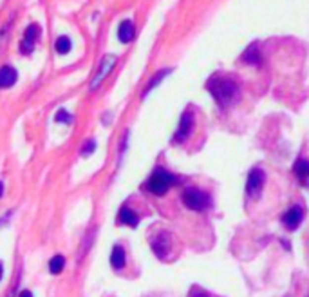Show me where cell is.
I'll list each match as a JSON object with an SVG mask.
<instances>
[{
    "label": "cell",
    "mask_w": 309,
    "mask_h": 297,
    "mask_svg": "<svg viewBox=\"0 0 309 297\" xmlns=\"http://www.w3.org/2000/svg\"><path fill=\"white\" fill-rule=\"evenodd\" d=\"M206 89L210 91V95L214 96V100L221 107L233 105L241 96V89H239L237 82L228 76H212L206 84Z\"/></svg>",
    "instance_id": "6da1fadb"
},
{
    "label": "cell",
    "mask_w": 309,
    "mask_h": 297,
    "mask_svg": "<svg viewBox=\"0 0 309 297\" xmlns=\"http://www.w3.org/2000/svg\"><path fill=\"white\" fill-rule=\"evenodd\" d=\"M177 181L179 180L172 172H168L165 169H156L147 180V183H145V189L148 192H152L154 196H165Z\"/></svg>",
    "instance_id": "7a4b0ae2"
},
{
    "label": "cell",
    "mask_w": 309,
    "mask_h": 297,
    "mask_svg": "<svg viewBox=\"0 0 309 297\" xmlns=\"http://www.w3.org/2000/svg\"><path fill=\"white\" fill-rule=\"evenodd\" d=\"M183 203L184 207L194 210V212H205L212 207V196L197 187H188L183 192Z\"/></svg>",
    "instance_id": "3957f363"
},
{
    "label": "cell",
    "mask_w": 309,
    "mask_h": 297,
    "mask_svg": "<svg viewBox=\"0 0 309 297\" xmlns=\"http://www.w3.org/2000/svg\"><path fill=\"white\" fill-rule=\"evenodd\" d=\"M264 183H266V172L259 167L252 169L248 172V180H246V194L248 198L252 199H257L262 194V189H264Z\"/></svg>",
    "instance_id": "277c9868"
},
{
    "label": "cell",
    "mask_w": 309,
    "mask_h": 297,
    "mask_svg": "<svg viewBox=\"0 0 309 297\" xmlns=\"http://www.w3.org/2000/svg\"><path fill=\"white\" fill-rule=\"evenodd\" d=\"M192 131H194V114L190 111H184L181 114V120H179V127L176 131L172 138V144H184L186 140L192 136Z\"/></svg>",
    "instance_id": "5b68a950"
},
{
    "label": "cell",
    "mask_w": 309,
    "mask_h": 297,
    "mask_svg": "<svg viewBox=\"0 0 309 297\" xmlns=\"http://www.w3.org/2000/svg\"><path fill=\"white\" fill-rule=\"evenodd\" d=\"M116 60L118 58H116L114 54H105L103 58H101L100 65H98V69H96V73H94V76H92V80H90V89H98V87H100L101 82L107 78V74L114 69Z\"/></svg>",
    "instance_id": "8992f818"
},
{
    "label": "cell",
    "mask_w": 309,
    "mask_h": 297,
    "mask_svg": "<svg viewBox=\"0 0 309 297\" xmlns=\"http://www.w3.org/2000/svg\"><path fill=\"white\" fill-rule=\"evenodd\" d=\"M304 216L306 214H304V207H302V205H291L282 216L284 227L293 232V230H297V228L300 227V223L304 221Z\"/></svg>",
    "instance_id": "52a82bcc"
},
{
    "label": "cell",
    "mask_w": 309,
    "mask_h": 297,
    "mask_svg": "<svg viewBox=\"0 0 309 297\" xmlns=\"http://www.w3.org/2000/svg\"><path fill=\"white\" fill-rule=\"evenodd\" d=\"M40 37V26L38 24H29L27 29L24 31V37H22L20 42V51L24 54H31L35 46H37V40Z\"/></svg>",
    "instance_id": "ba28073f"
},
{
    "label": "cell",
    "mask_w": 309,
    "mask_h": 297,
    "mask_svg": "<svg viewBox=\"0 0 309 297\" xmlns=\"http://www.w3.org/2000/svg\"><path fill=\"white\" fill-rule=\"evenodd\" d=\"M150 247H152L154 254L163 259V257L167 255L168 250H170V234L159 232L157 236H154V238L150 239Z\"/></svg>",
    "instance_id": "9c48e42d"
},
{
    "label": "cell",
    "mask_w": 309,
    "mask_h": 297,
    "mask_svg": "<svg viewBox=\"0 0 309 297\" xmlns=\"http://www.w3.org/2000/svg\"><path fill=\"white\" fill-rule=\"evenodd\" d=\"M18 80V73H16L15 67L11 65H2L0 67V87L2 89H7V87H13Z\"/></svg>",
    "instance_id": "30bf717a"
},
{
    "label": "cell",
    "mask_w": 309,
    "mask_h": 297,
    "mask_svg": "<svg viewBox=\"0 0 309 297\" xmlns=\"http://www.w3.org/2000/svg\"><path fill=\"white\" fill-rule=\"evenodd\" d=\"M134 35H136V27H134V22L132 20H123L118 27V38L120 42L129 44L134 40Z\"/></svg>",
    "instance_id": "8fae6325"
},
{
    "label": "cell",
    "mask_w": 309,
    "mask_h": 297,
    "mask_svg": "<svg viewBox=\"0 0 309 297\" xmlns=\"http://www.w3.org/2000/svg\"><path fill=\"white\" fill-rule=\"evenodd\" d=\"M118 223L120 225H127V227H132L136 228L137 223H139V216H137L132 208L129 207H121L120 214H118Z\"/></svg>",
    "instance_id": "7c38bea8"
},
{
    "label": "cell",
    "mask_w": 309,
    "mask_h": 297,
    "mask_svg": "<svg viewBox=\"0 0 309 297\" xmlns=\"http://www.w3.org/2000/svg\"><path fill=\"white\" fill-rule=\"evenodd\" d=\"M127 263V254H125V248L121 247V245H114L112 247V252H110V265L112 268L116 270H121Z\"/></svg>",
    "instance_id": "4fadbf2b"
},
{
    "label": "cell",
    "mask_w": 309,
    "mask_h": 297,
    "mask_svg": "<svg viewBox=\"0 0 309 297\" xmlns=\"http://www.w3.org/2000/svg\"><path fill=\"white\" fill-rule=\"evenodd\" d=\"M293 172L297 174V178H299L300 181L308 180L309 178V159H304V158L297 159L293 165Z\"/></svg>",
    "instance_id": "5bb4252c"
},
{
    "label": "cell",
    "mask_w": 309,
    "mask_h": 297,
    "mask_svg": "<svg viewBox=\"0 0 309 297\" xmlns=\"http://www.w3.org/2000/svg\"><path fill=\"white\" fill-rule=\"evenodd\" d=\"M71 49H73V42H71V38L65 37V35H62V37H58L56 40H54V51H56L58 54H67Z\"/></svg>",
    "instance_id": "9a60e30c"
},
{
    "label": "cell",
    "mask_w": 309,
    "mask_h": 297,
    "mask_svg": "<svg viewBox=\"0 0 309 297\" xmlns=\"http://www.w3.org/2000/svg\"><path fill=\"white\" fill-rule=\"evenodd\" d=\"M63 266H65V257L60 254L51 257V261H49V272L54 274V276H56V274H62Z\"/></svg>",
    "instance_id": "2e32d148"
},
{
    "label": "cell",
    "mask_w": 309,
    "mask_h": 297,
    "mask_svg": "<svg viewBox=\"0 0 309 297\" xmlns=\"http://www.w3.org/2000/svg\"><path fill=\"white\" fill-rule=\"evenodd\" d=\"M167 74H170V69H161L159 73L154 74V78L150 80V82H148V85L145 87V91H143V96H147L148 93H150V91H152L154 87H156V85L159 84V82H161L163 78H165V76H167Z\"/></svg>",
    "instance_id": "e0dca14e"
},
{
    "label": "cell",
    "mask_w": 309,
    "mask_h": 297,
    "mask_svg": "<svg viewBox=\"0 0 309 297\" xmlns=\"http://www.w3.org/2000/svg\"><path fill=\"white\" fill-rule=\"evenodd\" d=\"M242 60L248 62V64H259V62H261V56H259V53H257V44H253L252 48L242 54Z\"/></svg>",
    "instance_id": "ac0fdd59"
},
{
    "label": "cell",
    "mask_w": 309,
    "mask_h": 297,
    "mask_svg": "<svg viewBox=\"0 0 309 297\" xmlns=\"http://www.w3.org/2000/svg\"><path fill=\"white\" fill-rule=\"evenodd\" d=\"M73 114H69L65 109H60V111L54 114V122L56 123H73Z\"/></svg>",
    "instance_id": "d6986e66"
},
{
    "label": "cell",
    "mask_w": 309,
    "mask_h": 297,
    "mask_svg": "<svg viewBox=\"0 0 309 297\" xmlns=\"http://www.w3.org/2000/svg\"><path fill=\"white\" fill-rule=\"evenodd\" d=\"M7 38H9V24H5V26L0 29V54L4 53L5 46H7Z\"/></svg>",
    "instance_id": "ffe728a7"
},
{
    "label": "cell",
    "mask_w": 309,
    "mask_h": 297,
    "mask_svg": "<svg viewBox=\"0 0 309 297\" xmlns=\"http://www.w3.org/2000/svg\"><path fill=\"white\" fill-rule=\"evenodd\" d=\"M94 148H96V142L94 140H89V142L82 147V156H90V154L94 152Z\"/></svg>",
    "instance_id": "44dd1931"
},
{
    "label": "cell",
    "mask_w": 309,
    "mask_h": 297,
    "mask_svg": "<svg viewBox=\"0 0 309 297\" xmlns=\"http://www.w3.org/2000/svg\"><path fill=\"white\" fill-rule=\"evenodd\" d=\"M188 297H210V294L208 292H205L203 288H199V287H194L192 290H190V296Z\"/></svg>",
    "instance_id": "7402d4cb"
},
{
    "label": "cell",
    "mask_w": 309,
    "mask_h": 297,
    "mask_svg": "<svg viewBox=\"0 0 309 297\" xmlns=\"http://www.w3.org/2000/svg\"><path fill=\"white\" fill-rule=\"evenodd\" d=\"M18 297H33V294L29 292V290H24V292H20V296Z\"/></svg>",
    "instance_id": "603a6c76"
},
{
    "label": "cell",
    "mask_w": 309,
    "mask_h": 297,
    "mask_svg": "<svg viewBox=\"0 0 309 297\" xmlns=\"http://www.w3.org/2000/svg\"><path fill=\"white\" fill-rule=\"evenodd\" d=\"M4 196V183H2V181H0V198Z\"/></svg>",
    "instance_id": "cb8c5ba5"
},
{
    "label": "cell",
    "mask_w": 309,
    "mask_h": 297,
    "mask_svg": "<svg viewBox=\"0 0 309 297\" xmlns=\"http://www.w3.org/2000/svg\"><path fill=\"white\" fill-rule=\"evenodd\" d=\"M2 276H4V265L0 263V279H2Z\"/></svg>",
    "instance_id": "d4e9b609"
}]
</instances>
